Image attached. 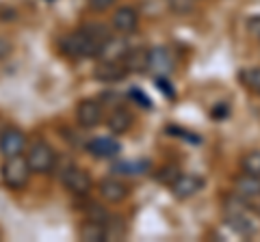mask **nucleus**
<instances>
[{
  "mask_svg": "<svg viewBox=\"0 0 260 242\" xmlns=\"http://www.w3.org/2000/svg\"><path fill=\"white\" fill-rule=\"evenodd\" d=\"M100 50V42L91 37V33H87L85 28L74 30V33L65 35L61 39V52L65 56L74 61H83V59H91Z\"/></svg>",
  "mask_w": 260,
  "mask_h": 242,
  "instance_id": "obj_1",
  "label": "nucleus"
},
{
  "mask_svg": "<svg viewBox=\"0 0 260 242\" xmlns=\"http://www.w3.org/2000/svg\"><path fill=\"white\" fill-rule=\"evenodd\" d=\"M223 219H225V225L230 227L234 233H239V236L243 238H251V236H256V231H258V223L256 219L251 216L245 206L241 204V201H225V214H223Z\"/></svg>",
  "mask_w": 260,
  "mask_h": 242,
  "instance_id": "obj_2",
  "label": "nucleus"
},
{
  "mask_svg": "<svg viewBox=\"0 0 260 242\" xmlns=\"http://www.w3.org/2000/svg\"><path fill=\"white\" fill-rule=\"evenodd\" d=\"M26 163L32 173H50L56 165V151L46 141H37L28 147Z\"/></svg>",
  "mask_w": 260,
  "mask_h": 242,
  "instance_id": "obj_3",
  "label": "nucleus"
},
{
  "mask_svg": "<svg viewBox=\"0 0 260 242\" xmlns=\"http://www.w3.org/2000/svg\"><path fill=\"white\" fill-rule=\"evenodd\" d=\"M30 167L26 163V158L22 156H13L7 158V163L3 165V182L13 190H20L28 184L30 180Z\"/></svg>",
  "mask_w": 260,
  "mask_h": 242,
  "instance_id": "obj_4",
  "label": "nucleus"
},
{
  "mask_svg": "<svg viewBox=\"0 0 260 242\" xmlns=\"http://www.w3.org/2000/svg\"><path fill=\"white\" fill-rule=\"evenodd\" d=\"M61 182H63V186L72 192V195H78V197H85V195H89V192L93 190L91 175H89L85 169H80V167H68L63 171V175H61Z\"/></svg>",
  "mask_w": 260,
  "mask_h": 242,
  "instance_id": "obj_5",
  "label": "nucleus"
},
{
  "mask_svg": "<svg viewBox=\"0 0 260 242\" xmlns=\"http://www.w3.org/2000/svg\"><path fill=\"white\" fill-rule=\"evenodd\" d=\"M176 69V59L169 48H150L148 54V71H154L158 76H169Z\"/></svg>",
  "mask_w": 260,
  "mask_h": 242,
  "instance_id": "obj_6",
  "label": "nucleus"
},
{
  "mask_svg": "<svg viewBox=\"0 0 260 242\" xmlns=\"http://www.w3.org/2000/svg\"><path fill=\"white\" fill-rule=\"evenodd\" d=\"M204 180L202 177H198V175H184V173H180L178 175V180L169 186V190H172V195L178 199V201H184V199H191V197H195L198 192H202L204 190Z\"/></svg>",
  "mask_w": 260,
  "mask_h": 242,
  "instance_id": "obj_7",
  "label": "nucleus"
},
{
  "mask_svg": "<svg viewBox=\"0 0 260 242\" xmlns=\"http://www.w3.org/2000/svg\"><path fill=\"white\" fill-rule=\"evenodd\" d=\"M113 28L117 30L119 35H133L137 33V28H139V11L135 9V7H119V9L113 13Z\"/></svg>",
  "mask_w": 260,
  "mask_h": 242,
  "instance_id": "obj_8",
  "label": "nucleus"
},
{
  "mask_svg": "<svg viewBox=\"0 0 260 242\" xmlns=\"http://www.w3.org/2000/svg\"><path fill=\"white\" fill-rule=\"evenodd\" d=\"M76 117H78V124L91 130V128H98L104 119V110H102V104L98 100H83L76 108Z\"/></svg>",
  "mask_w": 260,
  "mask_h": 242,
  "instance_id": "obj_9",
  "label": "nucleus"
},
{
  "mask_svg": "<svg viewBox=\"0 0 260 242\" xmlns=\"http://www.w3.org/2000/svg\"><path fill=\"white\" fill-rule=\"evenodd\" d=\"M98 192H100V197L104 201H109V204H121L128 195H130V188L126 182L117 180V177H104L98 184Z\"/></svg>",
  "mask_w": 260,
  "mask_h": 242,
  "instance_id": "obj_10",
  "label": "nucleus"
},
{
  "mask_svg": "<svg viewBox=\"0 0 260 242\" xmlns=\"http://www.w3.org/2000/svg\"><path fill=\"white\" fill-rule=\"evenodd\" d=\"M24 147H26V136L20 128H7L0 136V151H3L5 158H13L20 156Z\"/></svg>",
  "mask_w": 260,
  "mask_h": 242,
  "instance_id": "obj_11",
  "label": "nucleus"
},
{
  "mask_svg": "<svg viewBox=\"0 0 260 242\" xmlns=\"http://www.w3.org/2000/svg\"><path fill=\"white\" fill-rule=\"evenodd\" d=\"M128 50H130V46L126 42V35H121V37H109L107 42L100 46V50H98L95 56L100 61H124Z\"/></svg>",
  "mask_w": 260,
  "mask_h": 242,
  "instance_id": "obj_12",
  "label": "nucleus"
},
{
  "mask_svg": "<svg viewBox=\"0 0 260 242\" xmlns=\"http://www.w3.org/2000/svg\"><path fill=\"white\" fill-rule=\"evenodd\" d=\"M87 151L93 158H117L121 154V143L113 136H98L87 143Z\"/></svg>",
  "mask_w": 260,
  "mask_h": 242,
  "instance_id": "obj_13",
  "label": "nucleus"
},
{
  "mask_svg": "<svg viewBox=\"0 0 260 242\" xmlns=\"http://www.w3.org/2000/svg\"><path fill=\"white\" fill-rule=\"evenodd\" d=\"M128 76V69L121 61H100L93 69V78L100 83H119Z\"/></svg>",
  "mask_w": 260,
  "mask_h": 242,
  "instance_id": "obj_14",
  "label": "nucleus"
},
{
  "mask_svg": "<svg viewBox=\"0 0 260 242\" xmlns=\"http://www.w3.org/2000/svg\"><path fill=\"white\" fill-rule=\"evenodd\" d=\"M234 192L243 199H260V175H251L243 171L237 180H234Z\"/></svg>",
  "mask_w": 260,
  "mask_h": 242,
  "instance_id": "obj_15",
  "label": "nucleus"
},
{
  "mask_svg": "<svg viewBox=\"0 0 260 242\" xmlns=\"http://www.w3.org/2000/svg\"><path fill=\"white\" fill-rule=\"evenodd\" d=\"M152 169L150 160H121V163L113 165L111 171L115 175H124V177H137V175H143Z\"/></svg>",
  "mask_w": 260,
  "mask_h": 242,
  "instance_id": "obj_16",
  "label": "nucleus"
},
{
  "mask_svg": "<svg viewBox=\"0 0 260 242\" xmlns=\"http://www.w3.org/2000/svg\"><path fill=\"white\" fill-rule=\"evenodd\" d=\"M133 121H135V117H133V112L130 110H126V108H115L109 115V119H107V126H109V130L113 132V134H124V132H128L130 128H133Z\"/></svg>",
  "mask_w": 260,
  "mask_h": 242,
  "instance_id": "obj_17",
  "label": "nucleus"
},
{
  "mask_svg": "<svg viewBox=\"0 0 260 242\" xmlns=\"http://www.w3.org/2000/svg\"><path fill=\"white\" fill-rule=\"evenodd\" d=\"M80 240L85 242H104L107 240V225L100 221H91L87 219L80 225Z\"/></svg>",
  "mask_w": 260,
  "mask_h": 242,
  "instance_id": "obj_18",
  "label": "nucleus"
},
{
  "mask_svg": "<svg viewBox=\"0 0 260 242\" xmlns=\"http://www.w3.org/2000/svg\"><path fill=\"white\" fill-rule=\"evenodd\" d=\"M148 54H150L148 48H130L126 59H124L126 69L128 71H139V74L148 71Z\"/></svg>",
  "mask_w": 260,
  "mask_h": 242,
  "instance_id": "obj_19",
  "label": "nucleus"
},
{
  "mask_svg": "<svg viewBox=\"0 0 260 242\" xmlns=\"http://www.w3.org/2000/svg\"><path fill=\"white\" fill-rule=\"evenodd\" d=\"M241 85L247 89L249 93L260 95V67H245L239 71Z\"/></svg>",
  "mask_w": 260,
  "mask_h": 242,
  "instance_id": "obj_20",
  "label": "nucleus"
},
{
  "mask_svg": "<svg viewBox=\"0 0 260 242\" xmlns=\"http://www.w3.org/2000/svg\"><path fill=\"white\" fill-rule=\"evenodd\" d=\"M182 171L178 169L176 165H165L160 167L156 173H154V180H156L158 184H165V186H172V184L178 180V175H180Z\"/></svg>",
  "mask_w": 260,
  "mask_h": 242,
  "instance_id": "obj_21",
  "label": "nucleus"
},
{
  "mask_svg": "<svg viewBox=\"0 0 260 242\" xmlns=\"http://www.w3.org/2000/svg\"><path fill=\"white\" fill-rule=\"evenodd\" d=\"M241 169H243L245 173L260 175V149L247 151V154L241 158Z\"/></svg>",
  "mask_w": 260,
  "mask_h": 242,
  "instance_id": "obj_22",
  "label": "nucleus"
},
{
  "mask_svg": "<svg viewBox=\"0 0 260 242\" xmlns=\"http://www.w3.org/2000/svg\"><path fill=\"white\" fill-rule=\"evenodd\" d=\"M167 7L178 15H186L195 9V0H165Z\"/></svg>",
  "mask_w": 260,
  "mask_h": 242,
  "instance_id": "obj_23",
  "label": "nucleus"
},
{
  "mask_svg": "<svg viewBox=\"0 0 260 242\" xmlns=\"http://www.w3.org/2000/svg\"><path fill=\"white\" fill-rule=\"evenodd\" d=\"M247 33L260 42V15H254V18L247 20Z\"/></svg>",
  "mask_w": 260,
  "mask_h": 242,
  "instance_id": "obj_24",
  "label": "nucleus"
},
{
  "mask_svg": "<svg viewBox=\"0 0 260 242\" xmlns=\"http://www.w3.org/2000/svg\"><path fill=\"white\" fill-rule=\"evenodd\" d=\"M156 85H158V89H160V91L167 95L169 100H174V98H176V91H174L172 87H169V80H167V76H158V78H156Z\"/></svg>",
  "mask_w": 260,
  "mask_h": 242,
  "instance_id": "obj_25",
  "label": "nucleus"
},
{
  "mask_svg": "<svg viewBox=\"0 0 260 242\" xmlns=\"http://www.w3.org/2000/svg\"><path fill=\"white\" fill-rule=\"evenodd\" d=\"M130 98H135L137 104H139V106H143V108H152V100L148 98V95H143L139 89H133V91H130Z\"/></svg>",
  "mask_w": 260,
  "mask_h": 242,
  "instance_id": "obj_26",
  "label": "nucleus"
},
{
  "mask_svg": "<svg viewBox=\"0 0 260 242\" xmlns=\"http://www.w3.org/2000/svg\"><path fill=\"white\" fill-rule=\"evenodd\" d=\"M115 3H117V0H89V7H91L93 11H107Z\"/></svg>",
  "mask_w": 260,
  "mask_h": 242,
  "instance_id": "obj_27",
  "label": "nucleus"
},
{
  "mask_svg": "<svg viewBox=\"0 0 260 242\" xmlns=\"http://www.w3.org/2000/svg\"><path fill=\"white\" fill-rule=\"evenodd\" d=\"M11 50H13V46H11L9 39L0 37V59H7V56L11 54Z\"/></svg>",
  "mask_w": 260,
  "mask_h": 242,
  "instance_id": "obj_28",
  "label": "nucleus"
}]
</instances>
